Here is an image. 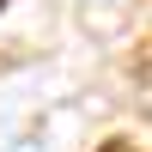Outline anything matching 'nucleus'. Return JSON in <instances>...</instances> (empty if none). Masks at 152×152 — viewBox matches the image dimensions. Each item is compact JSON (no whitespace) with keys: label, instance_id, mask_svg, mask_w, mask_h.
<instances>
[{"label":"nucleus","instance_id":"f257e3e1","mask_svg":"<svg viewBox=\"0 0 152 152\" xmlns=\"http://www.w3.org/2000/svg\"><path fill=\"white\" fill-rule=\"evenodd\" d=\"M104 152H140V146H128V140H110V146H104Z\"/></svg>","mask_w":152,"mask_h":152},{"label":"nucleus","instance_id":"f03ea898","mask_svg":"<svg viewBox=\"0 0 152 152\" xmlns=\"http://www.w3.org/2000/svg\"><path fill=\"white\" fill-rule=\"evenodd\" d=\"M0 6H6V0H0Z\"/></svg>","mask_w":152,"mask_h":152}]
</instances>
